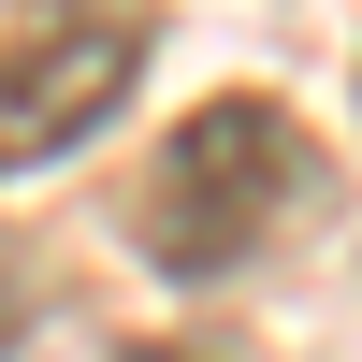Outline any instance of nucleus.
I'll return each mask as SVG.
<instances>
[{
  "label": "nucleus",
  "instance_id": "nucleus-1",
  "mask_svg": "<svg viewBox=\"0 0 362 362\" xmlns=\"http://www.w3.org/2000/svg\"><path fill=\"white\" fill-rule=\"evenodd\" d=\"M290 203H305V116L232 87V102H203L189 131L145 160V189H131V247L160 261L174 290H203V276H232V261L276 247Z\"/></svg>",
  "mask_w": 362,
  "mask_h": 362
},
{
  "label": "nucleus",
  "instance_id": "nucleus-2",
  "mask_svg": "<svg viewBox=\"0 0 362 362\" xmlns=\"http://www.w3.org/2000/svg\"><path fill=\"white\" fill-rule=\"evenodd\" d=\"M145 87V15H58L0 44V174H44L102 145V116Z\"/></svg>",
  "mask_w": 362,
  "mask_h": 362
},
{
  "label": "nucleus",
  "instance_id": "nucleus-3",
  "mask_svg": "<svg viewBox=\"0 0 362 362\" xmlns=\"http://www.w3.org/2000/svg\"><path fill=\"white\" fill-rule=\"evenodd\" d=\"M15 319H29V290H15V247H0V362H15Z\"/></svg>",
  "mask_w": 362,
  "mask_h": 362
},
{
  "label": "nucleus",
  "instance_id": "nucleus-4",
  "mask_svg": "<svg viewBox=\"0 0 362 362\" xmlns=\"http://www.w3.org/2000/svg\"><path fill=\"white\" fill-rule=\"evenodd\" d=\"M131 362H189V348H131Z\"/></svg>",
  "mask_w": 362,
  "mask_h": 362
}]
</instances>
